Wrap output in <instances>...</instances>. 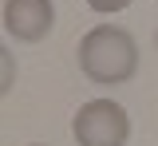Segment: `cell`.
Instances as JSON below:
<instances>
[{
	"mask_svg": "<svg viewBox=\"0 0 158 146\" xmlns=\"http://www.w3.org/2000/svg\"><path fill=\"white\" fill-rule=\"evenodd\" d=\"M79 55V71L99 87H118L131 83L138 71V43L127 28L118 24H99L91 28L75 47Z\"/></svg>",
	"mask_w": 158,
	"mask_h": 146,
	"instance_id": "6da1fadb",
	"label": "cell"
},
{
	"mask_svg": "<svg viewBox=\"0 0 158 146\" xmlns=\"http://www.w3.org/2000/svg\"><path fill=\"white\" fill-rule=\"evenodd\" d=\"M71 134L79 146H127L131 138V115L111 99H91L75 111Z\"/></svg>",
	"mask_w": 158,
	"mask_h": 146,
	"instance_id": "7a4b0ae2",
	"label": "cell"
},
{
	"mask_svg": "<svg viewBox=\"0 0 158 146\" xmlns=\"http://www.w3.org/2000/svg\"><path fill=\"white\" fill-rule=\"evenodd\" d=\"M56 28L52 0H4V32L20 43H40Z\"/></svg>",
	"mask_w": 158,
	"mask_h": 146,
	"instance_id": "3957f363",
	"label": "cell"
},
{
	"mask_svg": "<svg viewBox=\"0 0 158 146\" xmlns=\"http://www.w3.org/2000/svg\"><path fill=\"white\" fill-rule=\"evenodd\" d=\"M87 4H91L95 12H127L135 0H87Z\"/></svg>",
	"mask_w": 158,
	"mask_h": 146,
	"instance_id": "277c9868",
	"label": "cell"
},
{
	"mask_svg": "<svg viewBox=\"0 0 158 146\" xmlns=\"http://www.w3.org/2000/svg\"><path fill=\"white\" fill-rule=\"evenodd\" d=\"M154 47H158V32H154Z\"/></svg>",
	"mask_w": 158,
	"mask_h": 146,
	"instance_id": "5b68a950",
	"label": "cell"
}]
</instances>
